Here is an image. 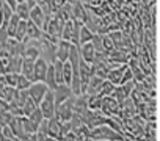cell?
I'll return each mask as SVG.
<instances>
[{
  "mask_svg": "<svg viewBox=\"0 0 160 141\" xmlns=\"http://www.w3.org/2000/svg\"><path fill=\"white\" fill-rule=\"evenodd\" d=\"M91 141H124V135L121 132L113 130L108 126H96L89 129Z\"/></svg>",
  "mask_w": 160,
  "mask_h": 141,
  "instance_id": "6da1fadb",
  "label": "cell"
},
{
  "mask_svg": "<svg viewBox=\"0 0 160 141\" xmlns=\"http://www.w3.org/2000/svg\"><path fill=\"white\" fill-rule=\"evenodd\" d=\"M82 25H83L82 22L74 20V19L66 20L64 25H63V30H61V38H60V39L79 45V32H80V27H82Z\"/></svg>",
  "mask_w": 160,
  "mask_h": 141,
  "instance_id": "7a4b0ae2",
  "label": "cell"
},
{
  "mask_svg": "<svg viewBox=\"0 0 160 141\" xmlns=\"http://www.w3.org/2000/svg\"><path fill=\"white\" fill-rule=\"evenodd\" d=\"M74 114V96L66 99L64 102L55 105V113H54V118H57V119L60 122H67L71 121V118Z\"/></svg>",
  "mask_w": 160,
  "mask_h": 141,
  "instance_id": "3957f363",
  "label": "cell"
},
{
  "mask_svg": "<svg viewBox=\"0 0 160 141\" xmlns=\"http://www.w3.org/2000/svg\"><path fill=\"white\" fill-rule=\"evenodd\" d=\"M38 108L41 110L44 119H50V118H54V113H55V100H54V92H52L50 89L44 94V97H42L41 102L38 104Z\"/></svg>",
  "mask_w": 160,
  "mask_h": 141,
  "instance_id": "277c9868",
  "label": "cell"
},
{
  "mask_svg": "<svg viewBox=\"0 0 160 141\" xmlns=\"http://www.w3.org/2000/svg\"><path fill=\"white\" fill-rule=\"evenodd\" d=\"M47 67H49V63L45 61L44 58H36L35 60V64H33V75H32V83H36V82H41L44 83V79H45V72H47Z\"/></svg>",
  "mask_w": 160,
  "mask_h": 141,
  "instance_id": "5b68a950",
  "label": "cell"
},
{
  "mask_svg": "<svg viewBox=\"0 0 160 141\" xmlns=\"http://www.w3.org/2000/svg\"><path fill=\"white\" fill-rule=\"evenodd\" d=\"M121 107L119 102L116 99H113L111 96H105L102 97V104H101V113L105 116H118Z\"/></svg>",
  "mask_w": 160,
  "mask_h": 141,
  "instance_id": "8992f818",
  "label": "cell"
},
{
  "mask_svg": "<svg viewBox=\"0 0 160 141\" xmlns=\"http://www.w3.org/2000/svg\"><path fill=\"white\" fill-rule=\"evenodd\" d=\"M49 91V88L45 86V83H41V82H36V83H32L28 88H27V96L38 105L41 102V99L44 97V94Z\"/></svg>",
  "mask_w": 160,
  "mask_h": 141,
  "instance_id": "52a82bcc",
  "label": "cell"
},
{
  "mask_svg": "<svg viewBox=\"0 0 160 141\" xmlns=\"http://www.w3.org/2000/svg\"><path fill=\"white\" fill-rule=\"evenodd\" d=\"M49 19H50V17H45V14L42 13V10H41V8H39L38 5H33V6L30 8L28 20H32V22L35 24V25H36L38 28H41L42 32H44L45 25H47Z\"/></svg>",
  "mask_w": 160,
  "mask_h": 141,
  "instance_id": "ba28073f",
  "label": "cell"
},
{
  "mask_svg": "<svg viewBox=\"0 0 160 141\" xmlns=\"http://www.w3.org/2000/svg\"><path fill=\"white\" fill-rule=\"evenodd\" d=\"M54 100H55V105H58V104H61V102H64L66 99H69V97H72L74 94H72V91H71V88L69 86H66V85H58L54 91Z\"/></svg>",
  "mask_w": 160,
  "mask_h": 141,
  "instance_id": "9c48e42d",
  "label": "cell"
},
{
  "mask_svg": "<svg viewBox=\"0 0 160 141\" xmlns=\"http://www.w3.org/2000/svg\"><path fill=\"white\" fill-rule=\"evenodd\" d=\"M79 53H80V60L82 61H85L86 64H93L96 50H94V47H93V44H91V42L79 45Z\"/></svg>",
  "mask_w": 160,
  "mask_h": 141,
  "instance_id": "30bf717a",
  "label": "cell"
},
{
  "mask_svg": "<svg viewBox=\"0 0 160 141\" xmlns=\"http://www.w3.org/2000/svg\"><path fill=\"white\" fill-rule=\"evenodd\" d=\"M69 49H71V42L60 39V41H58V44H57V49H55V60H58V61H61V63L67 61Z\"/></svg>",
  "mask_w": 160,
  "mask_h": 141,
  "instance_id": "8fae6325",
  "label": "cell"
},
{
  "mask_svg": "<svg viewBox=\"0 0 160 141\" xmlns=\"http://www.w3.org/2000/svg\"><path fill=\"white\" fill-rule=\"evenodd\" d=\"M42 36V30L38 28L32 20H27V32H25V39H24V44L27 41H39Z\"/></svg>",
  "mask_w": 160,
  "mask_h": 141,
  "instance_id": "7c38bea8",
  "label": "cell"
},
{
  "mask_svg": "<svg viewBox=\"0 0 160 141\" xmlns=\"http://www.w3.org/2000/svg\"><path fill=\"white\" fill-rule=\"evenodd\" d=\"M33 64H35V60L22 58L20 70H19V74H20L22 77H25L27 80H30V82H32V75H33Z\"/></svg>",
  "mask_w": 160,
  "mask_h": 141,
  "instance_id": "4fadbf2b",
  "label": "cell"
},
{
  "mask_svg": "<svg viewBox=\"0 0 160 141\" xmlns=\"http://www.w3.org/2000/svg\"><path fill=\"white\" fill-rule=\"evenodd\" d=\"M30 5L27 2H22V3H17L16 8L13 10V13L20 19V20H28V14H30Z\"/></svg>",
  "mask_w": 160,
  "mask_h": 141,
  "instance_id": "5bb4252c",
  "label": "cell"
},
{
  "mask_svg": "<svg viewBox=\"0 0 160 141\" xmlns=\"http://www.w3.org/2000/svg\"><path fill=\"white\" fill-rule=\"evenodd\" d=\"M72 74H74L72 64H71L69 61H64V63H63V85H66V86L71 85Z\"/></svg>",
  "mask_w": 160,
  "mask_h": 141,
  "instance_id": "9a60e30c",
  "label": "cell"
},
{
  "mask_svg": "<svg viewBox=\"0 0 160 141\" xmlns=\"http://www.w3.org/2000/svg\"><path fill=\"white\" fill-rule=\"evenodd\" d=\"M93 36H94L93 32H91L88 27L82 25V27H80V32H79V45L86 44V42H91V41H93Z\"/></svg>",
  "mask_w": 160,
  "mask_h": 141,
  "instance_id": "2e32d148",
  "label": "cell"
},
{
  "mask_svg": "<svg viewBox=\"0 0 160 141\" xmlns=\"http://www.w3.org/2000/svg\"><path fill=\"white\" fill-rule=\"evenodd\" d=\"M27 118H28V121H30V122L35 126V129H36V132H38V127H39V124L44 121V116H42L41 110L36 107V108H35V110H33V111H32V113H30Z\"/></svg>",
  "mask_w": 160,
  "mask_h": 141,
  "instance_id": "e0dca14e",
  "label": "cell"
},
{
  "mask_svg": "<svg viewBox=\"0 0 160 141\" xmlns=\"http://www.w3.org/2000/svg\"><path fill=\"white\" fill-rule=\"evenodd\" d=\"M25 32H27V20H19L17 28H16V35H14V39L24 42V39H25Z\"/></svg>",
  "mask_w": 160,
  "mask_h": 141,
  "instance_id": "ac0fdd59",
  "label": "cell"
},
{
  "mask_svg": "<svg viewBox=\"0 0 160 141\" xmlns=\"http://www.w3.org/2000/svg\"><path fill=\"white\" fill-rule=\"evenodd\" d=\"M3 80H5V85L6 86H11L16 89L17 86V80H19V74L17 72H8V74H3Z\"/></svg>",
  "mask_w": 160,
  "mask_h": 141,
  "instance_id": "d6986e66",
  "label": "cell"
},
{
  "mask_svg": "<svg viewBox=\"0 0 160 141\" xmlns=\"http://www.w3.org/2000/svg\"><path fill=\"white\" fill-rule=\"evenodd\" d=\"M116 86L113 85V83H110L108 80H104V83H102V86H101V91H99V96L101 97H105V96H111V92H113V89H115Z\"/></svg>",
  "mask_w": 160,
  "mask_h": 141,
  "instance_id": "ffe728a7",
  "label": "cell"
},
{
  "mask_svg": "<svg viewBox=\"0 0 160 141\" xmlns=\"http://www.w3.org/2000/svg\"><path fill=\"white\" fill-rule=\"evenodd\" d=\"M36 107H38V105H36L30 97H27V100L24 102V105H22V116H28Z\"/></svg>",
  "mask_w": 160,
  "mask_h": 141,
  "instance_id": "44dd1931",
  "label": "cell"
},
{
  "mask_svg": "<svg viewBox=\"0 0 160 141\" xmlns=\"http://www.w3.org/2000/svg\"><path fill=\"white\" fill-rule=\"evenodd\" d=\"M30 85H32V82H30V80H27L25 77H22V75L19 74V80H17V86H16V89H17V91H25Z\"/></svg>",
  "mask_w": 160,
  "mask_h": 141,
  "instance_id": "7402d4cb",
  "label": "cell"
},
{
  "mask_svg": "<svg viewBox=\"0 0 160 141\" xmlns=\"http://www.w3.org/2000/svg\"><path fill=\"white\" fill-rule=\"evenodd\" d=\"M3 2H5V3H6V5L11 8V10H14V8H16V5H17V2H16V0H3Z\"/></svg>",
  "mask_w": 160,
  "mask_h": 141,
  "instance_id": "603a6c76",
  "label": "cell"
}]
</instances>
